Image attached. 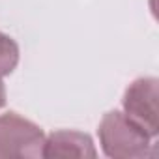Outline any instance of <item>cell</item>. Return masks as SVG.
Listing matches in <instances>:
<instances>
[{
    "instance_id": "2",
    "label": "cell",
    "mask_w": 159,
    "mask_h": 159,
    "mask_svg": "<svg viewBox=\"0 0 159 159\" xmlns=\"http://www.w3.org/2000/svg\"><path fill=\"white\" fill-rule=\"evenodd\" d=\"M45 133L34 122L6 112L0 116V157H39Z\"/></svg>"
},
{
    "instance_id": "4",
    "label": "cell",
    "mask_w": 159,
    "mask_h": 159,
    "mask_svg": "<svg viewBox=\"0 0 159 159\" xmlns=\"http://www.w3.org/2000/svg\"><path fill=\"white\" fill-rule=\"evenodd\" d=\"M92 139L81 131H54L45 137L41 157H96Z\"/></svg>"
},
{
    "instance_id": "1",
    "label": "cell",
    "mask_w": 159,
    "mask_h": 159,
    "mask_svg": "<svg viewBox=\"0 0 159 159\" xmlns=\"http://www.w3.org/2000/svg\"><path fill=\"white\" fill-rule=\"evenodd\" d=\"M99 140L107 157L140 159L157 155L153 139L120 111H112L103 116L99 124Z\"/></svg>"
},
{
    "instance_id": "5",
    "label": "cell",
    "mask_w": 159,
    "mask_h": 159,
    "mask_svg": "<svg viewBox=\"0 0 159 159\" xmlns=\"http://www.w3.org/2000/svg\"><path fill=\"white\" fill-rule=\"evenodd\" d=\"M19 62V47L17 43L0 32V79L10 75Z\"/></svg>"
},
{
    "instance_id": "3",
    "label": "cell",
    "mask_w": 159,
    "mask_h": 159,
    "mask_svg": "<svg viewBox=\"0 0 159 159\" xmlns=\"http://www.w3.org/2000/svg\"><path fill=\"white\" fill-rule=\"evenodd\" d=\"M157 79L142 77L133 81L124 94V114L133 120L140 129H144L152 139L159 131V114H157Z\"/></svg>"
},
{
    "instance_id": "6",
    "label": "cell",
    "mask_w": 159,
    "mask_h": 159,
    "mask_svg": "<svg viewBox=\"0 0 159 159\" xmlns=\"http://www.w3.org/2000/svg\"><path fill=\"white\" fill-rule=\"evenodd\" d=\"M4 103H6V88H4V83L0 81V109L4 107Z\"/></svg>"
}]
</instances>
